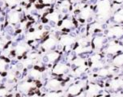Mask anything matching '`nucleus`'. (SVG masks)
Returning <instances> with one entry per match:
<instances>
[{"mask_svg": "<svg viewBox=\"0 0 123 97\" xmlns=\"http://www.w3.org/2000/svg\"><path fill=\"white\" fill-rule=\"evenodd\" d=\"M100 91V86L97 84L91 83V84H89L88 87H87V96H88V97L96 96Z\"/></svg>", "mask_w": 123, "mask_h": 97, "instance_id": "13", "label": "nucleus"}, {"mask_svg": "<svg viewBox=\"0 0 123 97\" xmlns=\"http://www.w3.org/2000/svg\"><path fill=\"white\" fill-rule=\"evenodd\" d=\"M68 70H69V67H68L67 64L63 62H58L54 66L52 71L54 75L61 76L65 74L66 73H67Z\"/></svg>", "mask_w": 123, "mask_h": 97, "instance_id": "4", "label": "nucleus"}, {"mask_svg": "<svg viewBox=\"0 0 123 97\" xmlns=\"http://www.w3.org/2000/svg\"><path fill=\"white\" fill-rule=\"evenodd\" d=\"M30 97H41V96L39 94H37V93H34V94L31 95Z\"/></svg>", "mask_w": 123, "mask_h": 97, "instance_id": "26", "label": "nucleus"}, {"mask_svg": "<svg viewBox=\"0 0 123 97\" xmlns=\"http://www.w3.org/2000/svg\"><path fill=\"white\" fill-rule=\"evenodd\" d=\"M113 64L117 67H120L123 66V54H118L115 56L113 59Z\"/></svg>", "mask_w": 123, "mask_h": 97, "instance_id": "18", "label": "nucleus"}, {"mask_svg": "<svg viewBox=\"0 0 123 97\" xmlns=\"http://www.w3.org/2000/svg\"><path fill=\"white\" fill-rule=\"evenodd\" d=\"M62 87V82L58 79H49L45 83V89L48 91H58Z\"/></svg>", "mask_w": 123, "mask_h": 97, "instance_id": "3", "label": "nucleus"}, {"mask_svg": "<svg viewBox=\"0 0 123 97\" xmlns=\"http://www.w3.org/2000/svg\"><path fill=\"white\" fill-rule=\"evenodd\" d=\"M57 45V40L55 37H47V39H45L43 44V47L45 49L53 50L54 48H55Z\"/></svg>", "mask_w": 123, "mask_h": 97, "instance_id": "11", "label": "nucleus"}, {"mask_svg": "<svg viewBox=\"0 0 123 97\" xmlns=\"http://www.w3.org/2000/svg\"><path fill=\"white\" fill-rule=\"evenodd\" d=\"M123 49V45L117 43V41H112L109 43L106 48V53L109 54H116L118 52L122 51Z\"/></svg>", "mask_w": 123, "mask_h": 97, "instance_id": "7", "label": "nucleus"}, {"mask_svg": "<svg viewBox=\"0 0 123 97\" xmlns=\"http://www.w3.org/2000/svg\"><path fill=\"white\" fill-rule=\"evenodd\" d=\"M45 97H62V94L60 91H48L45 94Z\"/></svg>", "mask_w": 123, "mask_h": 97, "instance_id": "23", "label": "nucleus"}, {"mask_svg": "<svg viewBox=\"0 0 123 97\" xmlns=\"http://www.w3.org/2000/svg\"><path fill=\"white\" fill-rule=\"evenodd\" d=\"M71 5H70V3L68 0H64V1H62L60 4V6H59V10H60L61 12L62 13H65L69 11V8Z\"/></svg>", "mask_w": 123, "mask_h": 97, "instance_id": "19", "label": "nucleus"}, {"mask_svg": "<svg viewBox=\"0 0 123 97\" xmlns=\"http://www.w3.org/2000/svg\"><path fill=\"white\" fill-rule=\"evenodd\" d=\"M113 20L114 22L118 24L123 23V8L115 12V14L113 15Z\"/></svg>", "mask_w": 123, "mask_h": 97, "instance_id": "17", "label": "nucleus"}, {"mask_svg": "<svg viewBox=\"0 0 123 97\" xmlns=\"http://www.w3.org/2000/svg\"><path fill=\"white\" fill-rule=\"evenodd\" d=\"M107 36L110 38H121L123 36L122 26H113L108 30Z\"/></svg>", "mask_w": 123, "mask_h": 97, "instance_id": "6", "label": "nucleus"}, {"mask_svg": "<svg viewBox=\"0 0 123 97\" xmlns=\"http://www.w3.org/2000/svg\"><path fill=\"white\" fill-rule=\"evenodd\" d=\"M109 87L110 89L113 90V91H117L119 90L120 88L123 87V79H112L109 83Z\"/></svg>", "mask_w": 123, "mask_h": 97, "instance_id": "14", "label": "nucleus"}, {"mask_svg": "<svg viewBox=\"0 0 123 97\" xmlns=\"http://www.w3.org/2000/svg\"><path fill=\"white\" fill-rule=\"evenodd\" d=\"M114 2H116L117 3H123V0H114Z\"/></svg>", "mask_w": 123, "mask_h": 97, "instance_id": "27", "label": "nucleus"}, {"mask_svg": "<svg viewBox=\"0 0 123 97\" xmlns=\"http://www.w3.org/2000/svg\"><path fill=\"white\" fill-rule=\"evenodd\" d=\"M74 42V37L71 35H64L60 38V44L66 48H69Z\"/></svg>", "mask_w": 123, "mask_h": 97, "instance_id": "10", "label": "nucleus"}, {"mask_svg": "<svg viewBox=\"0 0 123 97\" xmlns=\"http://www.w3.org/2000/svg\"><path fill=\"white\" fill-rule=\"evenodd\" d=\"M116 97H123V96H116Z\"/></svg>", "mask_w": 123, "mask_h": 97, "instance_id": "29", "label": "nucleus"}, {"mask_svg": "<svg viewBox=\"0 0 123 97\" xmlns=\"http://www.w3.org/2000/svg\"><path fill=\"white\" fill-rule=\"evenodd\" d=\"M92 15V11L90 6H85L82 10H80V19H83V20H87V19H89L91 18Z\"/></svg>", "mask_w": 123, "mask_h": 97, "instance_id": "15", "label": "nucleus"}, {"mask_svg": "<svg viewBox=\"0 0 123 97\" xmlns=\"http://www.w3.org/2000/svg\"><path fill=\"white\" fill-rule=\"evenodd\" d=\"M105 43V38L101 36H96L93 38V41H92V45H93L94 48H97V49H100L103 47Z\"/></svg>", "mask_w": 123, "mask_h": 97, "instance_id": "16", "label": "nucleus"}, {"mask_svg": "<svg viewBox=\"0 0 123 97\" xmlns=\"http://www.w3.org/2000/svg\"><path fill=\"white\" fill-rule=\"evenodd\" d=\"M42 2L43 4H45V5H49V4H51L53 0H42Z\"/></svg>", "mask_w": 123, "mask_h": 97, "instance_id": "24", "label": "nucleus"}, {"mask_svg": "<svg viewBox=\"0 0 123 97\" xmlns=\"http://www.w3.org/2000/svg\"><path fill=\"white\" fill-rule=\"evenodd\" d=\"M34 88L32 87V84L31 82L28 81H25V82L19 83L18 86V90L20 94H28L29 95L30 92L33 91Z\"/></svg>", "mask_w": 123, "mask_h": 97, "instance_id": "8", "label": "nucleus"}, {"mask_svg": "<svg viewBox=\"0 0 123 97\" xmlns=\"http://www.w3.org/2000/svg\"><path fill=\"white\" fill-rule=\"evenodd\" d=\"M60 58V54L58 51H49L48 54L44 57L43 61L45 62H49V63H54L56 62Z\"/></svg>", "mask_w": 123, "mask_h": 97, "instance_id": "9", "label": "nucleus"}, {"mask_svg": "<svg viewBox=\"0 0 123 97\" xmlns=\"http://www.w3.org/2000/svg\"><path fill=\"white\" fill-rule=\"evenodd\" d=\"M3 22H4V16H3V14L0 13V26L3 24Z\"/></svg>", "mask_w": 123, "mask_h": 97, "instance_id": "25", "label": "nucleus"}, {"mask_svg": "<svg viewBox=\"0 0 123 97\" xmlns=\"http://www.w3.org/2000/svg\"><path fill=\"white\" fill-rule=\"evenodd\" d=\"M84 87H85V83L83 82H79L70 85L67 91V96L70 97H74L79 96L82 92Z\"/></svg>", "mask_w": 123, "mask_h": 97, "instance_id": "2", "label": "nucleus"}, {"mask_svg": "<svg viewBox=\"0 0 123 97\" xmlns=\"http://www.w3.org/2000/svg\"><path fill=\"white\" fill-rule=\"evenodd\" d=\"M96 97H108L107 96H105V95H100V96H98Z\"/></svg>", "mask_w": 123, "mask_h": 97, "instance_id": "28", "label": "nucleus"}, {"mask_svg": "<svg viewBox=\"0 0 123 97\" xmlns=\"http://www.w3.org/2000/svg\"><path fill=\"white\" fill-rule=\"evenodd\" d=\"M61 26L63 28H65V29H69V28H71V27H73L74 24L71 19H63L62 21H61Z\"/></svg>", "mask_w": 123, "mask_h": 97, "instance_id": "21", "label": "nucleus"}, {"mask_svg": "<svg viewBox=\"0 0 123 97\" xmlns=\"http://www.w3.org/2000/svg\"><path fill=\"white\" fill-rule=\"evenodd\" d=\"M21 19H23V17L18 11H12L7 15V21L12 26L17 25L21 21Z\"/></svg>", "mask_w": 123, "mask_h": 97, "instance_id": "5", "label": "nucleus"}, {"mask_svg": "<svg viewBox=\"0 0 123 97\" xmlns=\"http://www.w3.org/2000/svg\"><path fill=\"white\" fill-rule=\"evenodd\" d=\"M74 65H75L77 67H82V66H84L86 65L85 63V60L83 58H75L74 60Z\"/></svg>", "mask_w": 123, "mask_h": 97, "instance_id": "22", "label": "nucleus"}, {"mask_svg": "<svg viewBox=\"0 0 123 97\" xmlns=\"http://www.w3.org/2000/svg\"><path fill=\"white\" fill-rule=\"evenodd\" d=\"M112 70L111 69H108V68H100L97 71V75L100 77H107L111 74Z\"/></svg>", "mask_w": 123, "mask_h": 97, "instance_id": "20", "label": "nucleus"}, {"mask_svg": "<svg viewBox=\"0 0 123 97\" xmlns=\"http://www.w3.org/2000/svg\"><path fill=\"white\" fill-rule=\"evenodd\" d=\"M28 50V47H27V45L23 42L21 43H19L15 45V55L17 57H23L25 56V54H26Z\"/></svg>", "mask_w": 123, "mask_h": 97, "instance_id": "12", "label": "nucleus"}, {"mask_svg": "<svg viewBox=\"0 0 123 97\" xmlns=\"http://www.w3.org/2000/svg\"><path fill=\"white\" fill-rule=\"evenodd\" d=\"M111 3L109 0H100L96 4V15L100 20H105L111 15Z\"/></svg>", "mask_w": 123, "mask_h": 97, "instance_id": "1", "label": "nucleus"}]
</instances>
